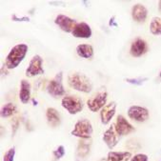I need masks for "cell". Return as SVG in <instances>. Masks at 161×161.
Wrapping results in <instances>:
<instances>
[{"mask_svg":"<svg viewBox=\"0 0 161 161\" xmlns=\"http://www.w3.org/2000/svg\"><path fill=\"white\" fill-rule=\"evenodd\" d=\"M29 47L26 44H17L10 51L6 57L5 66L9 70L15 69L25 58L28 53Z\"/></svg>","mask_w":161,"mask_h":161,"instance_id":"cell-1","label":"cell"},{"mask_svg":"<svg viewBox=\"0 0 161 161\" xmlns=\"http://www.w3.org/2000/svg\"><path fill=\"white\" fill-rule=\"evenodd\" d=\"M68 84L75 91L89 93L92 90V84L88 76L80 73H72L68 75Z\"/></svg>","mask_w":161,"mask_h":161,"instance_id":"cell-2","label":"cell"},{"mask_svg":"<svg viewBox=\"0 0 161 161\" xmlns=\"http://www.w3.org/2000/svg\"><path fill=\"white\" fill-rule=\"evenodd\" d=\"M92 126L89 119L83 118L78 120L75 125L74 130L71 132V135L76 137H79L80 139H90L92 135Z\"/></svg>","mask_w":161,"mask_h":161,"instance_id":"cell-3","label":"cell"},{"mask_svg":"<svg viewBox=\"0 0 161 161\" xmlns=\"http://www.w3.org/2000/svg\"><path fill=\"white\" fill-rule=\"evenodd\" d=\"M62 107L70 114H76L83 110L84 104L80 97L76 95H66L61 100Z\"/></svg>","mask_w":161,"mask_h":161,"instance_id":"cell-4","label":"cell"},{"mask_svg":"<svg viewBox=\"0 0 161 161\" xmlns=\"http://www.w3.org/2000/svg\"><path fill=\"white\" fill-rule=\"evenodd\" d=\"M108 93L105 90H102L92 95L91 98L87 100V106L89 110L92 113H96L98 111H101L102 108L106 105L107 102Z\"/></svg>","mask_w":161,"mask_h":161,"instance_id":"cell-5","label":"cell"},{"mask_svg":"<svg viewBox=\"0 0 161 161\" xmlns=\"http://www.w3.org/2000/svg\"><path fill=\"white\" fill-rule=\"evenodd\" d=\"M47 92L53 97H59L65 94V89L63 86V74L58 73L47 85Z\"/></svg>","mask_w":161,"mask_h":161,"instance_id":"cell-6","label":"cell"},{"mask_svg":"<svg viewBox=\"0 0 161 161\" xmlns=\"http://www.w3.org/2000/svg\"><path fill=\"white\" fill-rule=\"evenodd\" d=\"M43 59L40 55L36 54L33 58L31 59L30 64L28 68L26 69L25 75L28 77H34L39 75L44 74V69H43Z\"/></svg>","mask_w":161,"mask_h":161,"instance_id":"cell-7","label":"cell"},{"mask_svg":"<svg viewBox=\"0 0 161 161\" xmlns=\"http://www.w3.org/2000/svg\"><path fill=\"white\" fill-rule=\"evenodd\" d=\"M128 116L134 121L142 123L149 119L150 112L147 108L141 106H131L128 109Z\"/></svg>","mask_w":161,"mask_h":161,"instance_id":"cell-8","label":"cell"},{"mask_svg":"<svg viewBox=\"0 0 161 161\" xmlns=\"http://www.w3.org/2000/svg\"><path fill=\"white\" fill-rule=\"evenodd\" d=\"M114 129L116 134L120 136L130 135L136 130L135 127L121 114L117 115L116 117V121L114 123Z\"/></svg>","mask_w":161,"mask_h":161,"instance_id":"cell-9","label":"cell"},{"mask_svg":"<svg viewBox=\"0 0 161 161\" xmlns=\"http://www.w3.org/2000/svg\"><path fill=\"white\" fill-rule=\"evenodd\" d=\"M54 23L65 33H73L77 24L75 19L64 14H58L54 19Z\"/></svg>","mask_w":161,"mask_h":161,"instance_id":"cell-10","label":"cell"},{"mask_svg":"<svg viewBox=\"0 0 161 161\" xmlns=\"http://www.w3.org/2000/svg\"><path fill=\"white\" fill-rule=\"evenodd\" d=\"M149 50V47H148V44L147 42L140 38V37H137L136 39H135L131 45V48H130V53L132 56L134 57H140L142 55H144Z\"/></svg>","mask_w":161,"mask_h":161,"instance_id":"cell-11","label":"cell"},{"mask_svg":"<svg viewBox=\"0 0 161 161\" xmlns=\"http://www.w3.org/2000/svg\"><path fill=\"white\" fill-rule=\"evenodd\" d=\"M115 111H116V103L115 102H111L109 104H106L100 111L101 123L104 125L109 124L111 122L112 118L114 116Z\"/></svg>","mask_w":161,"mask_h":161,"instance_id":"cell-12","label":"cell"},{"mask_svg":"<svg viewBox=\"0 0 161 161\" xmlns=\"http://www.w3.org/2000/svg\"><path fill=\"white\" fill-rule=\"evenodd\" d=\"M92 31L91 27L85 22L77 23L72 33V35L77 38H90L92 36Z\"/></svg>","mask_w":161,"mask_h":161,"instance_id":"cell-13","label":"cell"},{"mask_svg":"<svg viewBox=\"0 0 161 161\" xmlns=\"http://www.w3.org/2000/svg\"><path fill=\"white\" fill-rule=\"evenodd\" d=\"M148 16V10L142 4H136L132 8V17L136 22L143 23L147 19Z\"/></svg>","mask_w":161,"mask_h":161,"instance_id":"cell-14","label":"cell"},{"mask_svg":"<svg viewBox=\"0 0 161 161\" xmlns=\"http://www.w3.org/2000/svg\"><path fill=\"white\" fill-rule=\"evenodd\" d=\"M117 134L115 132L114 129V125H113L112 127H110L108 130L105 131L104 135H103V141L105 142V144L108 146L109 149H114L117 143H118V139H117Z\"/></svg>","mask_w":161,"mask_h":161,"instance_id":"cell-15","label":"cell"},{"mask_svg":"<svg viewBox=\"0 0 161 161\" xmlns=\"http://www.w3.org/2000/svg\"><path fill=\"white\" fill-rule=\"evenodd\" d=\"M19 99L23 104H27L31 99V84L26 79H22L20 82Z\"/></svg>","mask_w":161,"mask_h":161,"instance_id":"cell-16","label":"cell"},{"mask_svg":"<svg viewBox=\"0 0 161 161\" xmlns=\"http://www.w3.org/2000/svg\"><path fill=\"white\" fill-rule=\"evenodd\" d=\"M46 118H47L48 124L53 128H55V127L59 126L60 123H61V117H60L59 113L54 108H52V107L47 109V111H46Z\"/></svg>","mask_w":161,"mask_h":161,"instance_id":"cell-17","label":"cell"},{"mask_svg":"<svg viewBox=\"0 0 161 161\" xmlns=\"http://www.w3.org/2000/svg\"><path fill=\"white\" fill-rule=\"evenodd\" d=\"M132 158L130 152H110L107 156V161H129Z\"/></svg>","mask_w":161,"mask_h":161,"instance_id":"cell-18","label":"cell"},{"mask_svg":"<svg viewBox=\"0 0 161 161\" xmlns=\"http://www.w3.org/2000/svg\"><path fill=\"white\" fill-rule=\"evenodd\" d=\"M76 53L82 58L90 59L93 56V48L89 44H80L76 47Z\"/></svg>","mask_w":161,"mask_h":161,"instance_id":"cell-19","label":"cell"},{"mask_svg":"<svg viewBox=\"0 0 161 161\" xmlns=\"http://www.w3.org/2000/svg\"><path fill=\"white\" fill-rule=\"evenodd\" d=\"M91 145L92 143L89 139H80V141L78 142V146H77V155L80 158L87 157V155L90 153Z\"/></svg>","mask_w":161,"mask_h":161,"instance_id":"cell-20","label":"cell"},{"mask_svg":"<svg viewBox=\"0 0 161 161\" xmlns=\"http://www.w3.org/2000/svg\"><path fill=\"white\" fill-rule=\"evenodd\" d=\"M150 31L153 36L161 35V17H153L150 24Z\"/></svg>","mask_w":161,"mask_h":161,"instance_id":"cell-21","label":"cell"},{"mask_svg":"<svg viewBox=\"0 0 161 161\" xmlns=\"http://www.w3.org/2000/svg\"><path fill=\"white\" fill-rule=\"evenodd\" d=\"M16 112V106L14 103H7L1 109V117L6 118L12 116Z\"/></svg>","mask_w":161,"mask_h":161,"instance_id":"cell-22","label":"cell"},{"mask_svg":"<svg viewBox=\"0 0 161 161\" xmlns=\"http://www.w3.org/2000/svg\"><path fill=\"white\" fill-rule=\"evenodd\" d=\"M14 155H15V149H14V147H13L5 153L3 161H14Z\"/></svg>","mask_w":161,"mask_h":161,"instance_id":"cell-23","label":"cell"},{"mask_svg":"<svg viewBox=\"0 0 161 161\" xmlns=\"http://www.w3.org/2000/svg\"><path fill=\"white\" fill-rule=\"evenodd\" d=\"M148 78H126L125 81L130 83V84H133V85H137V86H141L145 81H147Z\"/></svg>","mask_w":161,"mask_h":161,"instance_id":"cell-24","label":"cell"},{"mask_svg":"<svg viewBox=\"0 0 161 161\" xmlns=\"http://www.w3.org/2000/svg\"><path fill=\"white\" fill-rule=\"evenodd\" d=\"M53 155L56 159H60L64 156V154H65V149H64V147L61 145L59 146L55 151H53Z\"/></svg>","mask_w":161,"mask_h":161,"instance_id":"cell-25","label":"cell"},{"mask_svg":"<svg viewBox=\"0 0 161 161\" xmlns=\"http://www.w3.org/2000/svg\"><path fill=\"white\" fill-rule=\"evenodd\" d=\"M130 161H149V157L145 153H137L133 156Z\"/></svg>","mask_w":161,"mask_h":161,"instance_id":"cell-26","label":"cell"},{"mask_svg":"<svg viewBox=\"0 0 161 161\" xmlns=\"http://www.w3.org/2000/svg\"><path fill=\"white\" fill-rule=\"evenodd\" d=\"M12 19H13V21H20V22H22V21L29 22V21H30V18H29V17L24 16V17H20V18H19V17H17V16H16V14H13Z\"/></svg>","mask_w":161,"mask_h":161,"instance_id":"cell-27","label":"cell"},{"mask_svg":"<svg viewBox=\"0 0 161 161\" xmlns=\"http://www.w3.org/2000/svg\"><path fill=\"white\" fill-rule=\"evenodd\" d=\"M158 11L161 13V0H160V1L158 2Z\"/></svg>","mask_w":161,"mask_h":161,"instance_id":"cell-28","label":"cell"},{"mask_svg":"<svg viewBox=\"0 0 161 161\" xmlns=\"http://www.w3.org/2000/svg\"><path fill=\"white\" fill-rule=\"evenodd\" d=\"M159 78H160V80H161V72H160V74H159Z\"/></svg>","mask_w":161,"mask_h":161,"instance_id":"cell-29","label":"cell"}]
</instances>
